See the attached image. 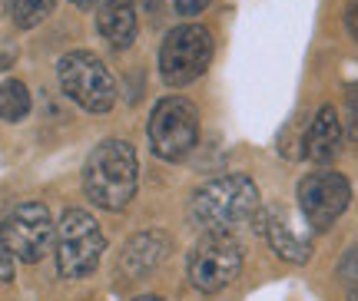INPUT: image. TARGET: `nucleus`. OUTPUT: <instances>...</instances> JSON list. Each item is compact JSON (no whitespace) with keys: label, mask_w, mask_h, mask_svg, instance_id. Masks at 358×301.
I'll return each instance as SVG.
<instances>
[{"label":"nucleus","mask_w":358,"mask_h":301,"mask_svg":"<svg viewBox=\"0 0 358 301\" xmlns=\"http://www.w3.org/2000/svg\"><path fill=\"white\" fill-rule=\"evenodd\" d=\"M348 202H352V186L342 172L335 169H319L308 172L299 182V209L306 215V222L312 232H325L332 228L342 215H345Z\"/></svg>","instance_id":"1a4fd4ad"},{"label":"nucleus","mask_w":358,"mask_h":301,"mask_svg":"<svg viewBox=\"0 0 358 301\" xmlns=\"http://www.w3.org/2000/svg\"><path fill=\"white\" fill-rule=\"evenodd\" d=\"M256 228L262 232V239L268 242V249L289 265H306L312 258V235L306 228L295 226V219L289 209L268 205L262 212H256Z\"/></svg>","instance_id":"9d476101"},{"label":"nucleus","mask_w":358,"mask_h":301,"mask_svg":"<svg viewBox=\"0 0 358 301\" xmlns=\"http://www.w3.org/2000/svg\"><path fill=\"white\" fill-rule=\"evenodd\" d=\"M348 301H358V288H352V291H348Z\"/></svg>","instance_id":"5701e85b"},{"label":"nucleus","mask_w":358,"mask_h":301,"mask_svg":"<svg viewBox=\"0 0 358 301\" xmlns=\"http://www.w3.org/2000/svg\"><path fill=\"white\" fill-rule=\"evenodd\" d=\"M53 232H57V226H53L50 209L43 202H20L0 222V245L10 251L13 258L34 265L50 251Z\"/></svg>","instance_id":"6e6552de"},{"label":"nucleus","mask_w":358,"mask_h":301,"mask_svg":"<svg viewBox=\"0 0 358 301\" xmlns=\"http://www.w3.org/2000/svg\"><path fill=\"white\" fill-rule=\"evenodd\" d=\"M13 24L20 30H34L53 13V0H13L10 3Z\"/></svg>","instance_id":"2eb2a0df"},{"label":"nucleus","mask_w":358,"mask_h":301,"mask_svg":"<svg viewBox=\"0 0 358 301\" xmlns=\"http://www.w3.org/2000/svg\"><path fill=\"white\" fill-rule=\"evenodd\" d=\"M136 182H140V163L136 149L127 139H103L87 156L83 189L93 205L106 212H123L136 196Z\"/></svg>","instance_id":"f257e3e1"},{"label":"nucleus","mask_w":358,"mask_h":301,"mask_svg":"<svg viewBox=\"0 0 358 301\" xmlns=\"http://www.w3.org/2000/svg\"><path fill=\"white\" fill-rule=\"evenodd\" d=\"M13 281V255L7 249H0V285Z\"/></svg>","instance_id":"aec40b11"},{"label":"nucleus","mask_w":358,"mask_h":301,"mask_svg":"<svg viewBox=\"0 0 358 301\" xmlns=\"http://www.w3.org/2000/svg\"><path fill=\"white\" fill-rule=\"evenodd\" d=\"M106 239H103L96 219L83 209H66L57 226V272L64 278H87L96 272Z\"/></svg>","instance_id":"39448f33"},{"label":"nucleus","mask_w":358,"mask_h":301,"mask_svg":"<svg viewBox=\"0 0 358 301\" xmlns=\"http://www.w3.org/2000/svg\"><path fill=\"white\" fill-rule=\"evenodd\" d=\"M342 152V119L335 106H322L306 133V156L312 163H332Z\"/></svg>","instance_id":"f8f14e48"},{"label":"nucleus","mask_w":358,"mask_h":301,"mask_svg":"<svg viewBox=\"0 0 358 301\" xmlns=\"http://www.w3.org/2000/svg\"><path fill=\"white\" fill-rule=\"evenodd\" d=\"M146 136H150V149L166 159V163H179L186 159L199 139V113L189 100L182 96H166V100L156 103L150 126H146Z\"/></svg>","instance_id":"0eeeda50"},{"label":"nucleus","mask_w":358,"mask_h":301,"mask_svg":"<svg viewBox=\"0 0 358 301\" xmlns=\"http://www.w3.org/2000/svg\"><path fill=\"white\" fill-rule=\"evenodd\" d=\"M213 0H173V7H176L179 17H196V13H203Z\"/></svg>","instance_id":"a211bd4d"},{"label":"nucleus","mask_w":358,"mask_h":301,"mask_svg":"<svg viewBox=\"0 0 358 301\" xmlns=\"http://www.w3.org/2000/svg\"><path fill=\"white\" fill-rule=\"evenodd\" d=\"M146 7H159V0H146Z\"/></svg>","instance_id":"b1692460"},{"label":"nucleus","mask_w":358,"mask_h":301,"mask_svg":"<svg viewBox=\"0 0 358 301\" xmlns=\"http://www.w3.org/2000/svg\"><path fill=\"white\" fill-rule=\"evenodd\" d=\"M96 30L110 47L123 50L136 40V3L133 0H103L96 13Z\"/></svg>","instance_id":"ddd939ff"},{"label":"nucleus","mask_w":358,"mask_h":301,"mask_svg":"<svg viewBox=\"0 0 358 301\" xmlns=\"http://www.w3.org/2000/svg\"><path fill=\"white\" fill-rule=\"evenodd\" d=\"M243 272V245L232 239V232H203V239L192 245L186 258L189 285L203 295L229 288Z\"/></svg>","instance_id":"7ed1b4c3"},{"label":"nucleus","mask_w":358,"mask_h":301,"mask_svg":"<svg viewBox=\"0 0 358 301\" xmlns=\"http://www.w3.org/2000/svg\"><path fill=\"white\" fill-rule=\"evenodd\" d=\"M338 278H342L345 291L358 288V245L342 255V262H338Z\"/></svg>","instance_id":"dca6fc26"},{"label":"nucleus","mask_w":358,"mask_h":301,"mask_svg":"<svg viewBox=\"0 0 358 301\" xmlns=\"http://www.w3.org/2000/svg\"><path fill=\"white\" fill-rule=\"evenodd\" d=\"M345 123H348V139L358 146V87H348L345 93Z\"/></svg>","instance_id":"f3484780"},{"label":"nucleus","mask_w":358,"mask_h":301,"mask_svg":"<svg viewBox=\"0 0 358 301\" xmlns=\"http://www.w3.org/2000/svg\"><path fill=\"white\" fill-rule=\"evenodd\" d=\"M73 7H80V10H93V7H100V0H70Z\"/></svg>","instance_id":"412c9836"},{"label":"nucleus","mask_w":358,"mask_h":301,"mask_svg":"<svg viewBox=\"0 0 358 301\" xmlns=\"http://www.w3.org/2000/svg\"><path fill=\"white\" fill-rule=\"evenodd\" d=\"M345 30H348V37L358 43V0H348L345 3Z\"/></svg>","instance_id":"6ab92c4d"},{"label":"nucleus","mask_w":358,"mask_h":301,"mask_svg":"<svg viewBox=\"0 0 358 301\" xmlns=\"http://www.w3.org/2000/svg\"><path fill=\"white\" fill-rule=\"evenodd\" d=\"M213 63V34L199 24L173 27L159 47V76L166 87H189Z\"/></svg>","instance_id":"423d86ee"},{"label":"nucleus","mask_w":358,"mask_h":301,"mask_svg":"<svg viewBox=\"0 0 358 301\" xmlns=\"http://www.w3.org/2000/svg\"><path fill=\"white\" fill-rule=\"evenodd\" d=\"M259 212V186L243 172L219 176L196 189L189 219L199 232H232Z\"/></svg>","instance_id":"f03ea898"},{"label":"nucleus","mask_w":358,"mask_h":301,"mask_svg":"<svg viewBox=\"0 0 358 301\" xmlns=\"http://www.w3.org/2000/svg\"><path fill=\"white\" fill-rule=\"evenodd\" d=\"M173 249V242L163 235V232H140V235H133L127 242V249H123V258H120V272L129 278V281H136V278L150 275L156 265L163 262Z\"/></svg>","instance_id":"9b49d317"},{"label":"nucleus","mask_w":358,"mask_h":301,"mask_svg":"<svg viewBox=\"0 0 358 301\" xmlns=\"http://www.w3.org/2000/svg\"><path fill=\"white\" fill-rule=\"evenodd\" d=\"M136 301H163V298H156V295H143V298H136Z\"/></svg>","instance_id":"4be33fe9"},{"label":"nucleus","mask_w":358,"mask_h":301,"mask_svg":"<svg viewBox=\"0 0 358 301\" xmlns=\"http://www.w3.org/2000/svg\"><path fill=\"white\" fill-rule=\"evenodd\" d=\"M27 113H30V89L20 80H3L0 83V119L20 123Z\"/></svg>","instance_id":"4468645a"},{"label":"nucleus","mask_w":358,"mask_h":301,"mask_svg":"<svg viewBox=\"0 0 358 301\" xmlns=\"http://www.w3.org/2000/svg\"><path fill=\"white\" fill-rule=\"evenodd\" d=\"M60 87L70 100L83 106L87 113H106L116 103V80L106 63L90 50H73L57 63Z\"/></svg>","instance_id":"20e7f679"}]
</instances>
